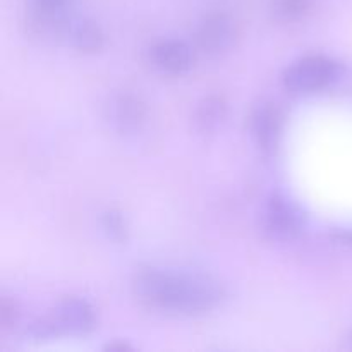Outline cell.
<instances>
[{
  "instance_id": "13",
  "label": "cell",
  "mask_w": 352,
  "mask_h": 352,
  "mask_svg": "<svg viewBox=\"0 0 352 352\" xmlns=\"http://www.w3.org/2000/svg\"><path fill=\"white\" fill-rule=\"evenodd\" d=\"M17 322H19V308H17L16 301H10L9 298L3 296L2 302H0V323L3 329H9Z\"/></svg>"
},
{
  "instance_id": "16",
  "label": "cell",
  "mask_w": 352,
  "mask_h": 352,
  "mask_svg": "<svg viewBox=\"0 0 352 352\" xmlns=\"http://www.w3.org/2000/svg\"><path fill=\"white\" fill-rule=\"evenodd\" d=\"M336 239L339 241V243H342V244H346V246L352 248V227H351V229L337 230Z\"/></svg>"
},
{
  "instance_id": "1",
  "label": "cell",
  "mask_w": 352,
  "mask_h": 352,
  "mask_svg": "<svg viewBox=\"0 0 352 352\" xmlns=\"http://www.w3.org/2000/svg\"><path fill=\"white\" fill-rule=\"evenodd\" d=\"M134 294L148 308L174 316H201L223 301L219 282L198 274L146 268L133 280Z\"/></svg>"
},
{
  "instance_id": "8",
  "label": "cell",
  "mask_w": 352,
  "mask_h": 352,
  "mask_svg": "<svg viewBox=\"0 0 352 352\" xmlns=\"http://www.w3.org/2000/svg\"><path fill=\"white\" fill-rule=\"evenodd\" d=\"M150 62L155 69L168 76H182L195 65L191 45L177 38L160 40L150 48Z\"/></svg>"
},
{
  "instance_id": "5",
  "label": "cell",
  "mask_w": 352,
  "mask_h": 352,
  "mask_svg": "<svg viewBox=\"0 0 352 352\" xmlns=\"http://www.w3.org/2000/svg\"><path fill=\"white\" fill-rule=\"evenodd\" d=\"M146 105L131 91L113 93L105 102V119L122 136H134L146 124Z\"/></svg>"
},
{
  "instance_id": "17",
  "label": "cell",
  "mask_w": 352,
  "mask_h": 352,
  "mask_svg": "<svg viewBox=\"0 0 352 352\" xmlns=\"http://www.w3.org/2000/svg\"><path fill=\"white\" fill-rule=\"evenodd\" d=\"M349 344H351V347H352V332H351V336H349Z\"/></svg>"
},
{
  "instance_id": "3",
  "label": "cell",
  "mask_w": 352,
  "mask_h": 352,
  "mask_svg": "<svg viewBox=\"0 0 352 352\" xmlns=\"http://www.w3.org/2000/svg\"><path fill=\"white\" fill-rule=\"evenodd\" d=\"M306 227V213L301 205L284 192H272L261 208V229L272 241H292Z\"/></svg>"
},
{
  "instance_id": "2",
  "label": "cell",
  "mask_w": 352,
  "mask_h": 352,
  "mask_svg": "<svg viewBox=\"0 0 352 352\" xmlns=\"http://www.w3.org/2000/svg\"><path fill=\"white\" fill-rule=\"evenodd\" d=\"M342 62L329 55H306L287 65L282 74L285 89L296 95L316 93L337 85L344 76Z\"/></svg>"
},
{
  "instance_id": "7",
  "label": "cell",
  "mask_w": 352,
  "mask_h": 352,
  "mask_svg": "<svg viewBox=\"0 0 352 352\" xmlns=\"http://www.w3.org/2000/svg\"><path fill=\"white\" fill-rule=\"evenodd\" d=\"M52 320L58 332L69 336H86L96 327L95 308L82 298H67L55 306Z\"/></svg>"
},
{
  "instance_id": "14",
  "label": "cell",
  "mask_w": 352,
  "mask_h": 352,
  "mask_svg": "<svg viewBox=\"0 0 352 352\" xmlns=\"http://www.w3.org/2000/svg\"><path fill=\"white\" fill-rule=\"evenodd\" d=\"M33 7H40L45 10H65L71 0H30Z\"/></svg>"
},
{
  "instance_id": "9",
  "label": "cell",
  "mask_w": 352,
  "mask_h": 352,
  "mask_svg": "<svg viewBox=\"0 0 352 352\" xmlns=\"http://www.w3.org/2000/svg\"><path fill=\"white\" fill-rule=\"evenodd\" d=\"M62 36L82 54H96L105 47V33L89 17H67Z\"/></svg>"
},
{
  "instance_id": "12",
  "label": "cell",
  "mask_w": 352,
  "mask_h": 352,
  "mask_svg": "<svg viewBox=\"0 0 352 352\" xmlns=\"http://www.w3.org/2000/svg\"><path fill=\"white\" fill-rule=\"evenodd\" d=\"M100 223H102L103 232L107 234L109 239L116 241V243H124V241H127V223L120 212H117V210H109V212H105L102 215Z\"/></svg>"
},
{
  "instance_id": "11",
  "label": "cell",
  "mask_w": 352,
  "mask_h": 352,
  "mask_svg": "<svg viewBox=\"0 0 352 352\" xmlns=\"http://www.w3.org/2000/svg\"><path fill=\"white\" fill-rule=\"evenodd\" d=\"M311 0H275L274 16L282 23H296L308 14Z\"/></svg>"
},
{
  "instance_id": "6",
  "label": "cell",
  "mask_w": 352,
  "mask_h": 352,
  "mask_svg": "<svg viewBox=\"0 0 352 352\" xmlns=\"http://www.w3.org/2000/svg\"><path fill=\"white\" fill-rule=\"evenodd\" d=\"M250 129L254 143L263 153H275L280 144L282 129H284V117L280 109L270 102L258 103L251 112Z\"/></svg>"
},
{
  "instance_id": "4",
  "label": "cell",
  "mask_w": 352,
  "mask_h": 352,
  "mask_svg": "<svg viewBox=\"0 0 352 352\" xmlns=\"http://www.w3.org/2000/svg\"><path fill=\"white\" fill-rule=\"evenodd\" d=\"M236 23L226 12L206 14L196 28V45L199 52L210 58L227 54L236 43Z\"/></svg>"
},
{
  "instance_id": "10",
  "label": "cell",
  "mask_w": 352,
  "mask_h": 352,
  "mask_svg": "<svg viewBox=\"0 0 352 352\" xmlns=\"http://www.w3.org/2000/svg\"><path fill=\"white\" fill-rule=\"evenodd\" d=\"M229 116V105L220 95H208L196 105L195 126L201 134H213L223 126Z\"/></svg>"
},
{
  "instance_id": "15",
  "label": "cell",
  "mask_w": 352,
  "mask_h": 352,
  "mask_svg": "<svg viewBox=\"0 0 352 352\" xmlns=\"http://www.w3.org/2000/svg\"><path fill=\"white\" fill-rule=\"evenodd\" d=\"M103 349L109 352H124V351H133V347H131L127 342H122V340H113V342L107 344Z\"/></svg>"
}]
</instances>
